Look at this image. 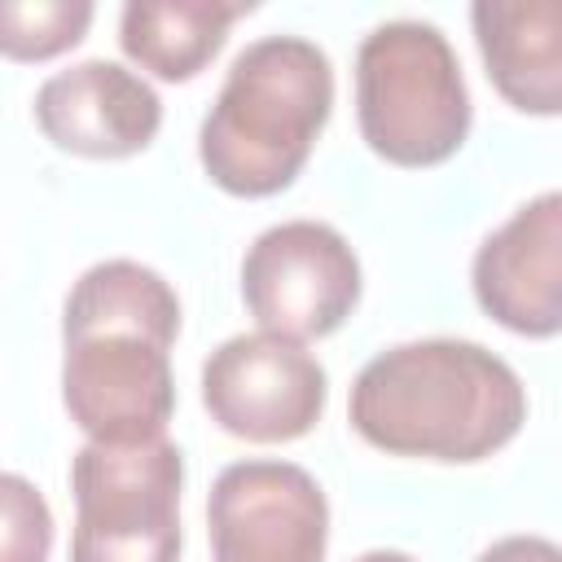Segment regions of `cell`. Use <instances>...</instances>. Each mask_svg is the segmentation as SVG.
<instances>
[{"instance_id": "obj_1", "label": "cell", "mask_w": 562, "mask_h": 562, "mask_svg": "<svg viewBox=\"0 0 562 562\" xmlns=\"http://www.w3.org/2000/svg\"><path fill=\"white\" fill-rule=\"evenodd\" d=\"M356 435L391 457L483 461L527 422L518 373L470 338H422L378 351L351 382Z\"/></svg>"}, {"instance_id": "obj_2", "label": "cell", "mask_w": 562, "mask_h": 562, "mask_svg": "<svg viewBox=\"0 0 562 562\" xmlns=\"http://www.w3.org/2000/svg\"><path fill=\"white\" fill-rule=\"evenodd\" d=\"M329 110L334 66L325 48L303 35H263L233 57L202 119L198 158L224 193H281L303 171Z\"/></svg>"}, {"instance_id": "obj_3", "label": "cell", "mask_w": 562, "mask_h": 562, "mask_svg": "<svg viewBox=\"0 0 562 562\" xmlns=\"http://www.w3.org/2000/svg\"><path fill=\"white\" fill-rule=\"evenodd\" d=\"M356 119L395 167H435L470 132V92L448 35L430 22H382L356 53Z\"/></svg>"}, {"instance_id": "obj_4", "label": "cell", "mask_w": 562, "mask_h": 562, "mask_svg": "<svg viewBox=\"0 0 562 562\" xmlns=\"http://www.w3.org/2000/svg\"><path fill=\"white\" fill-rule=\"evenodd\" d=\"M184 457L162 439L83 443L70 461V562H180Z\"/></svg>"}, {"instance_id": "obj_5", "label": "cell", "mask_w": 562, "mask_h": 562, "mask_svg": "<svg viewBox=\"0 0 562 562\" xmlns=\"http://www.w3.org/2000/svg\"><path fill=\"white\" fill-rule=\"evenodd\" d=\"M241 299L263 334L307 342L334 334L360 303V259L321 220L263 228L241 259Z\"/></svg>"}, {"instance_id": "obj_6", "label": "cell", "mask_w": 562, "mask_h": 562, "mask_svg": "<svg viewBox=\"0 0 562 562\" xmlns=\"http://www.w3.org/2000/svg\"><path fill=\"white\" fill-rule=\"evenodd\" d=\"M61 404L92 443H145L167 435L176 413L167 342L119 325L61 329Z\"/></svg>"}, {"instance_id": "obj_7", "label": "cell", "mask_w": 562, "mask_h": 562, "mask_svg": "<svg viewBox=\"0 0 562 562\" xmlns=\"http://www.w3.org/2000/svg\"><path fill=\"white\" fill-rule=\"evenodd\" d=\"M329 378L312 351L277 334H237L202 364V404L211 422L250 443L307 435L325 413Z\"/></svg>"}, {"instance_id": "obj_8", "label": "cell", "mask_w": 562, "mask_h": 562, "mask_svg": "<svg viewBox=\"0 0 562 562\" xmlns=\"http://www.w3.org/2000/svg\"><path fill=\"white\" fill-rule=\"evenodd\" d=\"M215 562H325L329 505L294 461H233L211 483Z\"/></svg>"}, {"instance_id": "obj_9", "label": "cell", "mask_w": 562, "mask_h": 562, "mask_svg": "<svg viewBox=\"0 0 562 562\" xmlns=\"http://www.w3.org/2000/svg\"><path fill=\"white\" fill-rule=\"evenodd\" d=\"M479 307L527 338H553L562 325V198L549 189L518 206L474 255Z\"/></svg>"}, {"instance_id": "obj_10", "label": "cell", "mask_w": 562, "mask_h": 562, "mask_svg": "<svg viewBox=\"0 0 562 562\" xmlns=\"http://www.w3.org/2000/svg\"><path fill=\"white\" fill-rule=\"evenodd\" d=\"M35 123L66 154L127 158L154 140L162 123V101L136 70L92 57L40 83Z\"/></svg>"}, {"instance_id": "obj_11", "label": "cell", "mask_w": 562, "mask_h": 562, "mask_svg": "<svg viewBox=\"0 0 562 562\" xmlns=\"http://www.w3.org/2000/svg\"><path fill=\"white\" fill-rule=\"evenodd\" d=\"M496 92L527 114L562 110V9L558 0H479L470 9Z\"/></svg>"}, {"instance_id": "obj_12", "label": "cell", "mask_w": 562, "mask_h": 562, "mask_svg": "<svg viewBox=\"0 0 562 562\" xmlns=\"http://www.w3.org/2000/svg\"><path fill=\"white\" fill-rule=\"evenodd\" d=\"M250 9V0H127L119 44L140 70L184 83L224 48L228 26Z\"/></svg>"}, {"instance_id": "obj_13", "label": "cell", "mask_w": 562, "mask_h": 562, "mask_svg": "<svg viewBox=\"0 0 562 562\" xmlns=\"http://www.w3.org/2000/svg\"><path fill=\"white\" fill-rule=\"evenodd\" d=\"M83 325H123L171 347L180 334V299L154 268L136 259H105L92 263L66 294L61 329Z\"/></svg>"}, {"instance_id": "obj_14", "label": "cell", "mask_w": 562, "mask_h": 562, "mask_svg": "<svg viewBox=\"0 0 562 562\" xmlns=\"http://www.w3.org/2000/svg\"><path fill=\"white\" fill-rule=\"evenodd\" d=\"M92 26V0H0V57L48 61Z\"/></svg>"}, {"instance_id": "obj_15", "label": "cell", "mask_w": 562, "mask_h": 562, "mask_svg": "<svg viewBox=\"0 0 562 562\" xmlns=\"http://www.w3.org/2000/svg\"><path fill=\"white\" fill-rule=\"evenodd\" d=\"M53 549V509L44 492L0 470V562H48Z\"/></svg>"}, {"instance_id": "obj_16", "label": "cell", "mask_w": 562, "mask_h": 562, "mask_svg": "<svg viewBox=\"0 0 562 562\" xmlns=\"http://www.w3.org/2000/svg\"><path fill=\"white\" fill-rule=\"evenodd\" d=\"M474 562H562V553L544 536H505L492 549H483Z\"/></svg>"}, {"instance_id": "obj_17", "label": "cell", "mask_w": 562, "mask_h": 562, "mask_svg": "<svg viewBox=\"0 0 562 562\" xmlns=\"http://www.w3.org/2000/svg\"><path fill=\"white\" fill-rule=\"evenodd\" d=\"M356 562H417V558H408V553H400V549H369V553H360Z\"/></svg>"}]
</instances>
